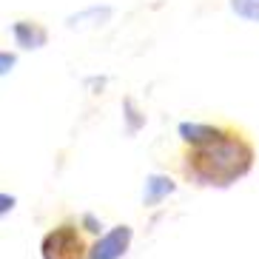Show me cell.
I'll use <instances>...</instances> for the list:
<instances>
[{"mask_svg": "<svg viewBox=\"0 0 259 259\" xmlns=\"http://www.w3.org/2000/svg\"><path fill=\"white\" fill-rule=\"evenodd\" d=\"M15 205H17V197H15V194H6V191H0V220H3V217H9V213L15 211Z\"/></svg>", "mask_w": 259, "mask_h": 259, "instance_id": "obj_11", "label": "cell"}, {"mask_svg": "<svg viewBox=\"0 0 259 259\" xmlns=\"http://www.w3.org/2000/svg\"><path fill=\"white\" fill-rule=\"evenodd\" d=\"M12 40L23 52H37L49 43V29L40 20H31V17H20L12 23Z\"/></svg>", "mask_w": 259, "mask_h": 259, "instance_id": "obj_5", "label": "cell"}, {"mask_svg": "<svg viewBox=\"0 0 259 259\" xmlns=\"http://www.w3.org/2000/svg\"><path fill=\"white\" fill-rule=\"evenodd\" d=\"M231 9L239 20L259 23V0H231Z\"/></svg>", "mask_w": 259, "mask_h": 259, "instance_id": "obj_7", "label": "cell"}, {"mask_svg": "<svg viewBox=\"0 0 259 259\" xmlns=\"http://www.w3.org/2000/svg\"><path fill=\"white\" fill-rule=\"evenodd\" d=\"M77 222H80V228H83L85 234H92V236H100V234H103V222H100L92 211L80 213V217H77Z\"/></svg>", "mask_w": 259, "mask_h": 259, "instance_id": "obj_9", "label": "cell"}, {"mask_svg": "<svg viewBox=\"0 0 259 259\" xmlns=\"http://www.w3.org/2000/svg\"><path fill=\"white\" fill-rule=\"evenodd\" d=\"M92 242L77 220H63L40 239V259H89Z\"/></svg>", "mask_w": 259, "mask_h": 259, "instance_id": "obj_2", "label": "cell"}, {"mask_svg": "<svg viewBox=\"0 0 259 259\" xmlns=\"http://www.w3.org/2000/svg\"><path fill=\"white\" fill-rule=\"evenodd\" d=\"M131 242H134V228L120 222L114 228L103 231L100 236H94L92 248H89V259H122L128 253Z\"/></svg>", "mask_w": 259, "mask_h": 259, "instance_id": "obj_3", "label": "cell"}, {"mask_svg": "<svg viewBox=\"0 0 259 259\" xmlns=\"http://www.w3.org/2000/svg\"><path fill=\"white\" fill-rule=\"evenodd\" d=\"M17 66V54L15 52H6V49H0V77L12 74V69Z\"/></svg>", "mask_w": 259, "mask_h": 259, "instance_id": "obj_10", "label": "cell"}, {"mask_svg": "<svg viewBox=\"0 0 259 259\" xmlns=\"http://www.w3.org/2000/svg\"><path fill=\"white\" fill-rule=\"evenodd\" d=\"M228 120H183L177 125V137L183 145H205L213 137H220Z\"/></svg>", "mask_w": 259, "mask_h": 259, "instance_id": "obj_4", "label": "cell"}, {"mask_svg": "<svg viewBox=\"0 0 259 259\" xmlns=\"http://www.w3.org/2000/svg\"><path fill=\"white\" fill-rule=\"evenodd\" d=\"M122 111H125V120H128V131L131 134H137V131L145 125V114L137 108V103H134L131 97L122 100Z\"/></svg>", "mask_w": 259, "mask_h": 259, "instance_id": "obj_8", "label": "cell"}, {"mask_svg": "<svg viewBox=\"0 0 259 259\" xmlns=\"http://www.w3.org/2000/svg\"><path fill=\"white\" fill-rule=\"evenodd\" d=\"M253 165L256 145L236 122H225L220 137L205 145H183L174 157V174L197 188H231L251 174Z\"/></svg>", "mask_w": 259, "mask_h": 259, "instance_id": "obj_1", "label": "cell"}, {"mask_svg": "<svg viewBox=\"0 0 259 259\" xmlns=\"http://www.w3.org/2000/svg\"><path fill=\"white\" fill-rule=\"evenodd\" d=\"M177 191V183L171 174H148L143 185V205L145 208H157L160 202H165L171 194Z\"/></svg>", "mask_w": 259, "mask_h": 259, "instance_id": "obj_6", "label": "cell"}]
</instances>
